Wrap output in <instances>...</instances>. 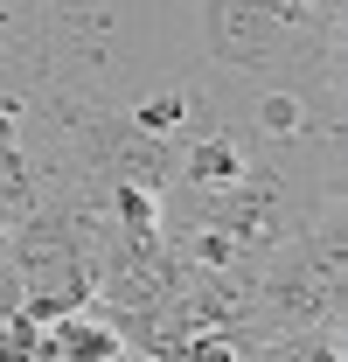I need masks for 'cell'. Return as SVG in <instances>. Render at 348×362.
Masks as SVG:
<instances>
[{
	"instance_id": "7a4b0ae2",
	"label": "cell",
	"mask_w": 348,
	"mask_h": 362,
	"mask_svg": "<svg viewBox=\"0 0 348 362\" xmlns=\"http://www.w3.org/2000/svg\"><path fill=\"white\" fill-rule=\"evenodd\" d=\"M306 105L293 84H265L258 90V105H251V126H258V139H272V146H300L306 139Z\"/></svg>"
},
{
	"instance_id": "6da1fadb",
	"label": "cell",
	"mask_w": 348,
	"mask_h": 362,
	"mask_svg": "<svg viewBox=\"0 0 348 362\" xmlns=\"http://www.w3.org/2000/svg\"><path fill=\"white\" fill-rule=\"evenodd\" d=\"M244 168H251V153L237 146V133H202L188 153H174L181 188H188V195H202V202H209V195H223V188L244 175Z\"/></svg>"
},
{
	"instance_id": "3957f363",
	"label": "cell",
	"mask_w": 348,
	"mask_h": 362,
	"mask_svg": "<svg viewBox=\"0 0 348 362\" xmlns=\"http://www.w3.org/2000/svg\"><path fill=\"white\" fill-rule=\"evenodd\" d=\"M188 112H195V90L188 84H161V90H146V98H132L126 105V119L139 126V133H181L188 126Z\"/></svg>"
}]
</instances>
